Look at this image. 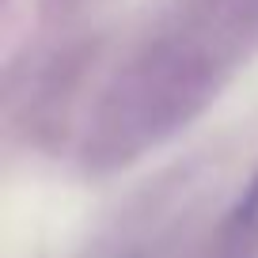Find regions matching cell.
<instances>
[{"instance_id":"1","label":"cell","mask_w":258,"mask_h":258,"mask_svg":"<svg viewBox=\"0 0 258 258\" xmlns=\"http://www.w3.org/2000/svg\"><path fill=\"white\" fill-rule=\"evenodd\" d=\"M250 49H258V0H198L103 88L84 133V160L114 171L160 148L213 103Z\"/></svg>"}]
</instances>
